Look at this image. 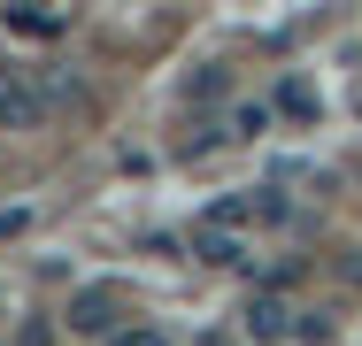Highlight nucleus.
Here are the masks:
<instances>
[{
	"mask_svg": "<svg viewBox=\"0 0 362 346\" xmlns=\"http://www.w3.org/2000/svg\"><path fill=\"white\" fill-rule=\"evenodd\" d=\"M239 331L255 346H278V339H293L300 323H293V300H278V292H262V300H247V316H239Z\"/></svg>",
	"mask_w": 362,
	"mask_h": 346,
	"instance_id": "obj_1",
	"label": "nucleus"
},
{
	"mask_svg": "<svg viewBox=\"0 0 362 346\" xmlns=\"http://www.w3.org/2000/svg\"><path fill=\"white\" fill-rule=\"evenodd\" d=\"M116 308H124L116 285H85V292H70V316H62V323H70V331H108Z\"/></svg>",
	"mask_w": 362,
	"mask_h": 346,
	"instance_id": "obj_2",
	"label": "nucleus"
},
{
	"mask_svg": "<svg viewBox=\"0 0 362 346\" xmlns=\"http://www.w3.org/2000/svg\"><path fill=\"white\" fill-rule=\"evenodd\" d=\"M0 124H8V131L39 124V93H31V77H23V69H0Z\"/></svg>",
	"mask_w": 362,
	"mask_h": 346,
	"instance_id": "obj_3",
	"label": "nucleus"
},
{
	"mask_svg": "<svg viewBox=\"0 0 362 346\" xmlns=\"http://www.w3.org/2000/svg\"><path fill=\"white\" fill-rule=\"evenodd\" d=\"M193 254H201V262H216V270H231L247 246H239L231 231H216V223H201V231H193Z\"/></svg>",
	"mask_w": 362,
	"mask_h": 346,
	"instance_id": "obj_4",
	"label": "nucleus"
},
{
	"mask_svg": "<svg viewBox=\"0 0 362 346\" xmlns=\"http://www.w3.org/2000/svg\"><path fill=\"white\" fill-rule=\"evenodd\" d=\"M231 124H239V138H262V131H270V108H262V100H255V108H239V116H231Z\"/></svg>",
	"mask_w": 362,
	"mask_h": 346,
	"instance_id": "obj_5",
	"label": "nucleus"
},
{
	"mask_svg": "<svg viewBox=\"0 0 362 346\" xmlns=\"http://www.w3.org/2000/svg\"><path fill=\"white\" fill-rule=\"evenodd\" d=\"M108 346H170V339H162L154 323H132V331H116V339H108Z\"/></svg>",
	"mask_w": 362,
	"mask_h": 346,
	"instance_id": "obj_6",
	"label": "nucleus"
},
{
	"mask_svg": "<svg viewBox=\"0 0 362 346\" xmlns=\"http://www.w3.org/2000/svg\"><path fill=\"white\" fill-rule=\"evenodd\" d=\"M278 100H286L293 116H308V108H316V100H308V85H300V77H286V85H278Z\"/></svg>",
	"mask_w": 362,
	"mask_h": 346,
	"instance_id": "obj_7",
	"label": "nucleus"
},
{
	"mask_svg": "<svg viewBox=\"0 0 362 346\" xmlns=\"http://www.w3.org/2000/svg\"><path fill=\"white\" fill-rule=\"evenodd\" d=\"M16 346H54V323H23V339Z\"/></svg>",
	"mask_w": 362,
	"mask_h": 346,
	"instance_id": "obj_8",
	"label": "nucleus"
}]
</instances>
